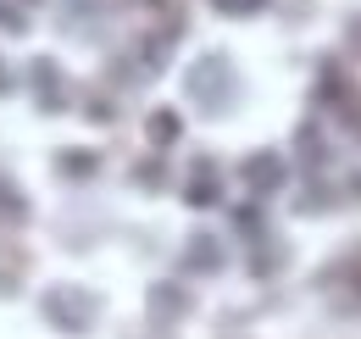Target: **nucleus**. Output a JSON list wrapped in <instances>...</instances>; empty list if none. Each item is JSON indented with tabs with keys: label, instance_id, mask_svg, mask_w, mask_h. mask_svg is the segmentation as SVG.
Masks as SVG:
<instances>
[{
	"label": "nucleus",
	"instance_id": "f257e3e1",
	"mask_svg": "<svg viewBox=\"0 0 361 339\" xmlns=\"http://www.w3.org/2000/svg\"><path fill=\"white\" fill-rule=\"evenodd\" d=\"M189 100L206 106V112H228V106H233V67H228V56H200V61H195Z\"/></svg>",
	"mask_w": 361,
	"mask_h": 339
},
{
	"label": "nucleus",
	"instance_id": "f03ea898",
	"mask_svg": "<svg viewBox=\"0 0 361 339\" xmlns=\"http://www.w3.org/2000/svg\"><path fill=\"white\" fill-rule=\"evenodd\" d=\"M45 317L61 328V334H90L94 317H100V300L90 290H50L45 295Z\"/></svg>",
	"mask_w": 361,
	"mask_h": 339
},
{
	"label": "nucleus",
	"instance_id": "7ed1b4c3",
	"mask_svg": "<svg viewBox=\"0 0 361 339\" xmlns=\"http://www.w3.org/2000/svg\"><path fill=\"white\" fill-rule=\"evenodd\" d=\"M245 184H256L262 195H272V189L283 184V162H278L272 150H262V156H250V162H245Z\"/></svg>",
	"mask_w": 361,
	"mask_h": 339
},
{
	"label": "nucleus",
	"instance_id": "20e7f679",
	"mask_svg": "<svg viewBox=\"0 0 361 339\" xmlns=\"http://www.w3.org/2000/svg\"><path fill=\"white\" fill-rule=\"evenodd\" d=\"M150 300H156V306H150L156 317H183V311H189V306H183V295H178V290H150Z\"/></svg>",
	"mask_w": 361,
	"mask_h": 339
},
{
	"label": "nucleus",
	"instance_id": "39448f33",
	"mask_svg": "<svg viewBox=\"0 0 361 339\" xmlns=\"http://www.w3.org/2000/svg\"><path fill=\"white\" fill-rule=\"evenodd\" d=\"M150 139H156V145H173V139H178V117H173V112H150Z\"/></svg>",
	"mask_w": 361,
	"mask_h": 339
},
{
	"label": "nucleus",
	"instance_id": "423d86ee",
	"mask_svg": "<svg viewBox=\"0 0 361 339\" xmlns=\"http://www.w3.org/2000/svg\"><path fill=\"white\" fill-rule=\"evenodd\" d=\"M61 172H67V178H90V172H94V156H84V150H78V156H73V150H61Z\"/></svg>",
	"mask_w": 361,
	"mask_h": 339
},
{
	"label": "nucleus",
	"instance_id": "0eeeda50",
	"mask_svg": "<svg viewBox=\"0 0 361 339\" xmlns=\"http://www.w3.org/2000/svg\"><path fill=\"white\" fill-rule=\"evenodd\" d=\"M212 6H217L223 17H250V11H262L267 0H212Z\"/></svg>",
	"mask_w": 361,
	"mask_h": 339
},
{
	"label": "nucleus",
	"instance_id": "6e6552de",
	"mask_svg": "<svg viewBox=\"0 0 361 339\" xmlns=\"http://www.w3.org/2000/svg\"><path fill=\"white\" fill-rule=\"evenodd\" d=\"M350 50H356V56H361V11H356V17H350Z\"/></svg>",
	"mask_w": 361,
	"mask_h": 339
}]
</instances>
